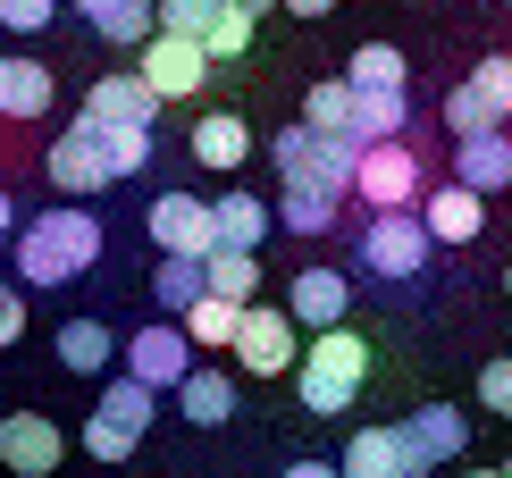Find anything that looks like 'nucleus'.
<instances>
[{"label": "nucleus", "instance_id": "obj_1", "mask_svg": "<svg viewBox=\"0 0 512 478\" xmlns=\"http://www.w3.org/2000/svg\"><path fill=\"white\" fill-rule=\"evenodd\" d=\"M9 252H17V277H26V286H42V294L76 286L101 260V219L84 202H51V210H34V219L9 235Z\"/></svg>", "mask_w": 512, "mask_h": 478}, {"label": "nucleus", "instance_id": "obj_2", "mask_svg": "<svg viewBox=\"0 0 512 478\" xmlns=\"http://www.w3.org/2000/svg\"><path fill=\"white\" fill-rule=\"evenodd\" d=\"M361 378H370V344H361L345 319H336V328H319L303 353H294V386H303V411H319V420L353 411V403H361Z\"/></svg>", "mask_w": 512, "mask_h": 478}, {"label": "nucleus", "instance_id": "obj_3", "mask_svg": "<svg viewBox=\"0 0 512 478\" xmlns=\"http://www.w3.org/2000/svg\"><path fill=\"white\" fill-rule=\"evenodd\" d=\"M353 193H361L370 210H412L420 193H429V168H420V151L403 143V135L361 143V151H353Z\"/></svg>", "mask_w": 512, "mask_h": 478}, {"label": "nucleus", "instance_id": "obj_4", "mask_svg": "<svg viewBox=\"0 0 512 478\" xmlns=\"http://www.w3.org/2000/svg\"><path fill=\"white\" fill-rule=\"evenodd\" d=\"M353 151L345 135H319V126H286V135H269V160L286 185H328V193H353Z\"/></svg>", "mask_w": 512, "mask_h": 478}, {"label": "nucleus", "instance_id": "obj_5", "mask_svg": "<svg viewBox=\"0 0 512 478\" xmlns=\"http://www.w3.org/2000/svg\"><path fill=\"white\" fill-rule=\"evenodd\" d=\"M361 269H370L378 286H403V277L429 269V227H420V210H370V227H361Z\"/></svg>", "mask_w": 512, "mask_h": 478}, {"label": "nucleus", "instance_id": "obj_6", "mask_svg": "<svg viewBox=\"0 0 512 478\" xmlns=\"http://www.w3.org/2000/svg\"><path fill=\"white\" fill-rule=\"evenodd\" d=\"M135 51H143V59H135V76L152 84V101H194L202 84H210V51H202L194 34H160V26H152Z\"/></svg>", "mask_w": 512, "mask_h": 478}, {"label": "nucleus", "instance_id": "obj_7", "mask_svg": "<svg viewBox=\"0 0 512 478\" xmlns=\"http://www.w3.org/2000/svg\"><path fill=\"white\" fill-rule=\"evenodd\" d=\"M252 378H286L294 353H303V336H294V319L277 311V302H244V319H236V344H227Z\"/></svg>", "mask_w": 512, "mask_h": 478}, {"label": "nucleus", "instance_id": "obj_8", "mask_svg": "<svg viewBox=\"0 0 512 478\" xmlns=\"http://www.w3.org/2000/svg\"><path fill=\"white\" fill-rule=\"evenodd\" d=\"M403 437V462H412V478H429V470H445V462H462L471 453V420H462L454 403H420L412 420L395 428Z\"/></svg>", "mask_w": 512, "mask_h": 478}, {"label": "nucleus", "instance_id": "obj_9", "mask_svg": "<svg viewBox=\"0 0 512 478\" xmlns=\"http://www.w3.org/2000/svg\"><path fill=\"white\" fill-rule=\"evenodd\" d=\"M42 177H51L59 193H68V202H84V193H101L110 185V160H101V135L93 126H68V135H51V151H42Z\"/></svg>", "mask_w": 512, "mask_h": 478}, {"label": "nucleus", "instance_id": "obj_10", "mask_svg": "<svg viewBox=\"0 0 512 478\" xmlns=\"http://www.w3.org/2000/svg\"><path fill=\"white\" fill-rule=\"evenodd\" d=\"M194 369V344H185V328L177 319H152L143 336H126V378H143L152 395H168V386Z\"/></svg>", "mask_w": 512, "mask_h": 478}, {"label": "nucleus", "instance_id": "obj_11", "mask_svg": "<svg viewBox=\"0 0 512 478\" xmlns=\"http://www.w3.org/2000/svg\"><path fill=\"white\" fill-rule=\"evenodd\" d=\"M59 453H68L59 420H42V411H9V420H0V470H17V478H51Z\"/></svg>", "mask_w": 512, "mask_h": 478}, {"label": "nucleus", "instance_id": "obj_12", "mask_svg": "<svg viewBox=\"0 0 512 478\" xmlns=\"http://www.w3.org/2000/svg\"><path fill=\"white\" fill-rule=\"evenodd\" d=\"M143 227H152L160 252H185V260H202L210 244H219V227H210V202H202V193H160V202L143 210Z\"/></svg>", "mask_w": 512, "mask_h": 478}, {"label": "nucleus", "instance_id": "obj_13", "mask_svg": "<svg viewBox=\"0 0 512 478\" xmlns=\"http://www.w3.org/2000/svg\"><path fill=\"white\" fill-rule=\"evenodd\" d=\"M412 210H420V227H429V244H479V227H487V193L454 185V177L437 193H420Z\"/></svg>", "mask_w": 512, "mask_h": 478}, {"label": "nucleus", "instance_id": "obj_14", "mask_svg": "<svg viewBox=\"0 0 512 478\" xmlns=\"http://www.w3.org/2000/svg\"><path fill=\"white\" fill-rule=\"evenodd\" d=\"M76 118H93V126H152L160 101H152V84H143L135 68H118V76H93V93H84Z\"/></svg>", "mask_w": 512, "mask_h": 478}, {"label": "nucleus", "instance_id": "obj_15", "mask_svg": "<svg viewBox=\"0 0 512 478\" xmlns=\"http://www.w3.org/2000/svg\"><path fill=\"white\" fill-rule=\"evenodd\" d=\"M345 311H353L345 269H294V286H286V319L294 328H336Z\"/></svg>", "mask_w": 512, "mask_h": 478}, {"label": "nucleus", "instance_id": "obj_16", "mask_svg": "<svg viewBox=\"0 0 512 478\" xmlns=\"http://www.w3.org/2000/svg\"><path fill=\"white\" fill-rule=\"evenodd\" d=\"M454 185H471V193H504L512 185V135H504V126L454 135Z\"/></svg>", "mask_w": 512, "mask_h": 478}, {"label": "nucleus", "instance_id": "obj_17", "mask_svg": "<svg viewBox=\"0 0 512 478\" xmlns=\"http://www.w3.org/2000/svg\"><path fill=\"white\" fill-rule=\"evenodd\" d=\"M168 395H177V411H185L194 428H227V420H236V378H227V369H202V361H194Z\"/></svg>", "mask_w": 512, "mask_h": 478}, {"label": "nucleus", "instance_id": "obj_18", "mask_svg": "<svg viewBox=\"0 0 512 478\" xmlns=\"http://www.w3.org/2000/svg\"><path fill=\"white\" fill-rule=\"evenodd\" d=\"M59 84L42 59H0V118H51Z\"/></svg>", "mask_w": 512, "mask_h": 478}, {"label": "nucleus", "instance_id": "obj_19", "mask_svg": "<svg viewBox=\"0 0 512 478\" xmlns=\"http://www.w3.org/2000/svg\"><path fill=\"white\" fill-rule=\"evenodd\" d=\"M202 286L219 294V302H261V252L210 244V252H202Z\"/></svg>", "mask_w": 512, "mask_h": 478}, {"label": "nucleus", "instance_id": "obj_20", "mask_svg": "<svg viewBox=\"0 0 512 478\" xmlns=\"http://www.w3.org/2000/svg\"><path fill=\"white\" fill-rule=\"evenodd\" d=\"M110 361H118V328H110V319H68V328H59V369L101 378Z\"/></svg>", "mask_w": 512, "mask_h": 478}, {"label": "nucleus", "instance_id": "obj_21", "mask_svg": "<svg viewBox=\"0 0 512 478\" xmlns=\"http://www.w3.org/2000/svg\"><path fill=\"white\" fill-rule=\"evenodd\" d=\"M336 478H412L403 437H395V428H361V437L345 445V462H336Z\"/></svg>", "mask_w": 512, "mask_h": 478}, {"label": "nucleus", "instance_id": "obj_22", "mask_svg": "<svg viewBox=\"0 0 512 478\" xmlns=\"http://www.w3.org/2000/svg\"><path fill=\"white\" fill-rule=\"evenodd\" d=\"M76 17L101 42H118V51H135V42L152 34V0H76Z\"/></svg>", "mask_w": 512, "mask_h": 478}, {"label": "nucleus", "instance_id": "obj_23", "mask_svg": "<svg viewBox=\"0 0 512 478\" xmlns=\"http://www.w3.org/2000/svg\"><path fill=\"white\" fill-rule=\"evenodd\" d=\"M194 160H202V168H244V160H252V126H244L236 110H210V118L194 126Z\"/></svg>", "mask_w": 512, "mask_h": 478}, {"label": "nucleus", "instance_id": "obj_24", "mask_svg": "<svg viewBox=\"0 0 512 478\" xmlns=\"http://www.w3.org/2000/svg\"><path fill=\"white\" fill-rule=\"evenodd\" d=\"M336 210H345V193H328V185H286V202H277L269 219L286 227V235H328Z\"/></svg>", "mask_w": 512, "mask_h": 478}, {"label": "nucleus", "instance_id": "obj_25", "mask_svg": "<svg viewBox=\"0 0 512 478\" xmlns=\"http://www.w3.org/2000/svg\"><path fill=\"white\" fill-rule=\"evenodd\" d=\"M412 126V93L387 84V93H353V143H387Z\"/></svg>", "mask_w": 512, "mask_h": 478}, {"label": "nucleus", "instance_id": "obj_26", "mask_svg": "<svg viewBox=\"0 0 512 478\" xmlns=\"http://www.w3.org/2000/svg\"><path fill=\"white\" fill-rule=\"evenodd\" d=\"M202 260H185V252H160V269H152V302H160V319H185L202 302Z\"/></svg>", "mask_w": 512, "mask_h": 478}, {"label": "nucleus", "instance_id": "obj_27", "mask_svg": "<svg viewBox=\"0 0 512 478\" xmlns=\"http://www.w3.org/2000/svg\"><path fill=\"white\" fill-rule=\"evenodd\" d=\"M210 227H219V244L261 252V235H269L277 219H269V202H252V193H227V202H210Z\"/></svg>", "mask_w": 512, "mask_h": 478}, {"label": "nucleus", "instance_id": "obj_28", "mask_svg": "<svg viewBox=\"0 0 512 478\" xmlns=\"http://www.w3.org/2000/svg\"><path fill=\"white\" fill-rule=\"evenodd\" d=\"M236 319H244V302H219V294H202L194 311L177 319V328H185V344H194V353H227V344H236Z\"/></svg>", "mask_w": 512, "mask_h": 478}, {"label": "nucleus", "instance_id": "obj_29", "mask_svg": "<svg viewBox=\"0 0 512 478\" xmlns=\"http://www.w3.org/2000/svg\"><path fill=\"white\" fill-rule=\"evenodd\" d=\"M84 126H93V118H84ZM93 135H101V160H110V185L152 168V126H93Z\"/></svg>", "mask_w": 512, "mask_h": 478}, {"label": "nucleus", "instance_id": "obj_30", "mask_svg": "<svg viewBox=\"0 0 512 478\" xmlns=\"http://www.w3.org/2000/svg\"><path fill=\"white\" fill-rule=\"evenodd\" d=\"M403 76H412V68H403L395 42H361V51L345 59V84H353V93H387V84H403Z\"/></svg>", "mask_w": 512, "mask_h": 478}, {"label": "nucleus", "instance_id": "obj_31", "mask_svg": "<svg viewBox=\"0 0 512 478\" xmlns=\"http://www.w3.org/2000/svg\"><path fill=\"white\" fill-rule=\"evenodd\" d=\"M303 126H319V135H345V143H353V84H345V76L311 84V93H303Z\"/></svg>", "mask_w": 512, "mask_h": 478}, {"label": "nucleus", "instance_id": "obj_32", "mask_svg": "<svg viewBox=\"0 0 512 478\" xmlns=\"http://www.w3.org/2000/svg\"><path fill=\"white\" fill-rule=\"evenodd\" d=\"M101 420H118V428H135V437H143V428H152V411H160V395H152V386H143V378H110V386H101Z\"/></svg>", "mask_w": 512, "mask_h": 478}, {"label": "nucleus", "instance_id": "obj_33", "mask_svg": "<svg viewBox=\"0 0 512 478\" xmlns=\"http://www.w3.org/2000/svg\"><path fill=\"white\" fill-rule=\"evenodd\" d=\"M487 126H504V110H496V101L479 93L471 76H462L454 93H445V135H487Z\"/></svg>", "mask_w": 512, "mask_h": 478}, {"label": "nucleus", "instance_id": "obj_34", "mask_svg": "<svg viewBox=\"0 0 512 478\" xmlns=\"http://www.w3.org/2000/svg\"><path fill=\"white\" fill-rule=\"evenodd\" d=\"M202 51H210V68H219V59H244V51H252V17L236 9V0H219V17L202 26Z\"/></svg>", "mask_w": 512, "mask_h": 478}, {"label": "nucleus", "instance_id": "obj_35", "mask_svg": "<svg viewBox=\"0 0 512 478\" xmlns=\"http://www.w3.org/2000/svg\"><path fill=\"white\" fill-rule=\"evenodd\" d=\"M210 17H219V0H152V26H160V34H194V42H202Z\"/></svg>", "mask_w": 512, "mask_h": 478}, {"label": "nucleus", "instance_id": "obj_36", "mask_svg": "<svg viewBox=\"0 0 512 478\" xmlns=\"http://www.w3.org/2000/svg\"><path fill=\"white\" fill-rule=\"evenodd\" d=\"M143 437H135V428H118V420H101V411H93V420H84V453H93V462H126V453H135Z\"/></svg>", "mask_w": 512, "mask_h": 478}, {"label": "nucleus", "instance_id": "obj_37", "mask_svg": "<svg viewBox=\"0 0 512 478\" xmlns=\"http://www.w3.org/2000/svg\"><path fill=\"white\" fill-rule=\"evenodd\" d=\"M59 17V0H0V34H42Z\"/></svg>", "mask_w": 512, "mask_h": 478}, {"label": "nucleus", "instance_id": "obj_38", "mask_svg": "<svg viewBox=\"0 0 512 478\" xmlns=\"http://www.w3.org/2000/svg\"><path fill=\"white\" fill-rule=\"evenodd\" d=\"M479 403H487V411H496V420H512V353L479 369Z\"/></svg>", "mask_w": 512, "mask_h": 478}, {"label": "nucleus", "instance_id": "obj_39", "mask_svg": "<svg viewBox=\"0 0 512 478\" xmlns=\"http://www.w3.org/2000/svg\"><path fill=\"white\" fill-rule=\"evenodd\" d=\"M471 84H479V93L512 118V59H504V51H496V59H479V68H471Z\"/></svg>", "mask_w": 512, "mask_h": 478}, {"label": "nucleus", "instance_id": "obj_40", "mask_svg": "<svg viewBox=\"0 0 512 478\" xmlns=\"http://www.w3.org/2000/svg\"><path fill=\"white\" fill-rule=\"evenodd\" d=\"M17 336H26V294L0 277V344H17Z\"/></svg>", "mask_w": 512, "mask_h": 478}, {"label": "nucleus", "instance_id": "obj_41", "mask_svg": "<svg viewBox=\"0 0 512 478\" xmlns=\"http://www.w3.org/2000/svg\"><path fill=\"white\" fill-rule=\"evenodd\" d=\"M277 9H294V17H328L336 0H277Z\"/></svg>", "mask_w": 512, "mask_h": 478}, {"label": "nucleus", "instance_id": "obj_42", "mask_svg": "<svg viewBox=\"0 0 512 478\" xmlns=\"http://www.w3.org/2000/svg\"><path fill=\"white\" fill-rule=\"evenodd\" d=\"M286 478H336V462H286Z\"/></svg>", "mask_w": 512, "mask_h": 478}, {"label": "nucleus", "instance_id": "obj_43", "mask_svg": "<svg viewBox=\"0 0 512 478\" xmlns=\"http://www.w3.org/2000/svg\"><path fill=\"white\" fill-rule=\"evenodd\" d=\"M9 235H17V210H9V193H0V244H9Z\"/></svg>", "mask_w": 512, "mask_h": 478}, {"label": "nucleus", "instance_id": "obj_44", "mask_svg": "<svg viewBox=\"0 0 512 478\" xmlns=\"http://www.w3.org/2000/svg\"><path fill=\"white\" fill-rule=\"evenodd\" d=\"M236 9H244V17H261V9H277V0H236Z\"/></svg>", "mask_w": 512, "mask_h": 478}, {"label": "nucleus", "instance_id": "obj_45", "mask_svg": "<svg viewBox=\"0 0 512 478\" xmlns=\"http://www.w3.org/2000/svg\"><path fill=\"white\" fill-rule=\"evenodd\" d=\"M462 478H512V470H462Z\"/></svg>", "mask_w": 512, "mask_h": 478}, {"label": "nucleus", "instance_id": "obj_46", "mask_svg": "<svg viewBox=\"0 0 512 478\" xmlns=\"http://www.w3.org/2000/svg\"><path fill=\"white\" fill-rule=\"evenodd\" d=\"M504 286H512V260H504Z\"/></svg>", "mask_w": 512, "mask_h": 478}, {"label": "nucleus", "instance_id": "obj_47", "mask_svg": "<svg viewBox=\"0 0 512 478\" xmlns=\"http://www.w3.org/2000/svg\"><path fill=\"white\" fill-rule=\"evenodd\" d=\"M420 9H429V0H420Z\"/></svg>", "mask_w": 512, "mask_h": 478}]
</instances>
